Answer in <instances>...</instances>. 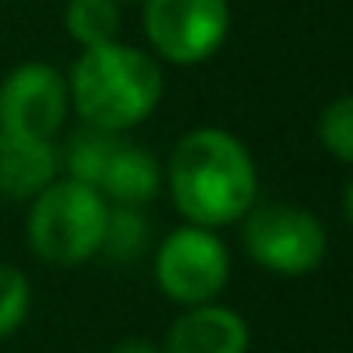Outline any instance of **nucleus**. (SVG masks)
I'll return each mask as SVG.
<instances>
[{"mask_svg":"<svg viewBox=\"0 0 353 353\" xmlns=\"http://www.w3.org/2000/svg\"><path fill=\"white\" fill-rule=\"evenodd\" d=\"M230 247L220 230L185 223L165 236L154 250V281L179 309L216 302L230 285Z\"/></svg>","mask_w":353,"mask_h":353,"instance_id":"nucleus-5","label":"nucleus"},{"mask_svg":"<svg viewBox=\"0 0 353 353\" xmlns=\"http://www.w3.org/2000/svg\"><path fill=\"white\" fill-rule=\"evenodd\" d=\"M110 203L100 189L76 179H55L31 199L28 247L52 268H79L103 247Z\"/></svg>","mask_w":353,"mask_h":353,"instance_id":"nucleus-3","label":"nucleus"},{"mask_svg":"<svg viewBox=\"0 0 353 353\" xmlns=\"http://www.w3.org/2000/svg\"><path fill=\"white\" fill-rule=\"evenodd\" d=\"M257 161L223 127H192L179 137L165 165V189L185 223L230 227L257 203Z\"/></svg>","mask_w":353,"mask_h":353,"instance_id":"nucleus-1","label":"nucleus"},{"mask_svg":"<svg viewBox=\"0 0 353 353\" xmlns=\"http://www.w3.org/2000/svg\"><path fill=\"white\" fill-rule=\"evenodd\" d=\"M62 172L59 148L41 137H21L0 130V196L34 199Z\"/></svg>","mask_w":353,"mask_h":353,"instance_id":"nucleus-9","label":"nucleus"},{"mask_svg":"<svg viewBox=\"0 0 353 353\" xmlns=\"http://www.w3.org/2000/svg\"><path fill=\"white\" fill-rule=\"evenodd\" d=\"M165 185V172L161 165L154 161V154L127 137H120L107 168H103V179H100V192L110 206H137L144 210L151 199H158Z\"/></svg>","mask_w":353,"mask_h":353,"instance_id":"nucleus-10","label":"nucleus"},{"mask_svg":"<svg viewBox=\"0 0 353 353\" xmlns=\"http://www.w3.org/2000/svg\"><path fill=\"white\" fill-rule=\"evenodd\" d=\"M110 353H165L161 350V343H154V340H148V336H123L117 340Z\"/></svg>","mask_w":353,"mask_h":353,"instance_id":"nucleus-16","label":"nucleus"},{"mask_svg":"<svg viewBox=\"0 0 353 353\" xmlns=\"http://www.w3.org/2000/svg\"><path fill=\"white\" fill-rule=\"evenodd\" d=\"M165 353H247L250 350V326L247 319L223 305L203 302L179 312V319L165 333Z\"/></svg>","mask_w":353,"mask_h":353,"instance_id":"nucleus-8","label":"nucleus"},{"mask_svg":"<svg viewBox=\"0 0 353 353\" xmlns=\"http://www.w3.org/2000/svg\"><path fill=\"white\" fill-rule=\"evenodd\" d=\"M247 257L278 278L312 274L330 250L326 227L316 213L295 203H254L243 216Z\"/></svg>","mask_w":353,"mask_h":353,"instance_id":"nucleus-4","label":"nucleus"},{"mask_svg":"<svg viewBox=\"0 0 353 353\" xmlns=\"http://www.w3.org/2000/svg\"><path fill=\"white\" fill-rule=\"evenodd\" d=\"M65 79L72 114L86 127L110 134H123L144 123L165 97V76L158 59L120 38L83 48Z\"/></svg>","mask_w":353,"mask_h":353,"instance_id":"nucleus-2","label":"nucleus"},{"mask_svg":"<svg viewBox=\"0 0 353 353\" xmlns=\"http://www.w3.org/2000/svg\"><path fill=\"white\" fill-rule=\"evenodd\" d=\"M323 148L343 161L353 165V93L336 97L333 103H326V110L319 114V127H316Z\"/></svg>","mask_w":353,"mask_h":353,"instance_id":"nucleus-14","label":"nucleus"},{"mask_svg":"<svg viewBox=\"0 0 353 353\" xmlns=\"http://www.w3.org/2000/svg\"><path fill=\"white\" fill-rule=\"evenodd\" d=\"M72 114L69 79L48 62H24L0 83V130L52 141Z\"/></svg>","mask_w":353,"mask_h":353,"instance_id":"nucleus-7","label":"nucleus"},{"mask_svg":"<svg viewBox=\"0 0 353 353\" xmlns=\"http://www.w3.org/2000/svg\"><path fill=\"white\" fill-rule=\"evenodd\" d=\"M120 137H123V134L97 130V127H86V123H83V127L69 137L65 151H59L65 175L76 179V182H83V185L100 189L103 168H107V161H110V154H114V148H117Z\"/></svg>","mask_w":353,"mask_h":353,"instance_id":"nucleus-11","label":"nucleus"},{"mask_svg":"<svg viewBox=\"0 0 353 353\" xmlns=\"http://www.w3.org/2000/svg\"><path fill=\"white\" fill-rule=\"evenodd\" d=\"M65 31L79 48L117 41L120 3L117 0H69L65 3Z\"/></svg>","mask_w":353,"mask_h":353,"instance_id":"nucleus-12","label":"nucleus"},{"mask_svg":"<svg viewBox=\"0 0 353 353\" xmlns=\"http://www.w3.org/2000/svg\"><path fill=\"white\" fill-rule=\"evenodd\" d=\"M144 38L154 59L172 65H199L213 59L230 34L227 0H141Z\"/></svg>","mask_w":353,"mask_h":353,"instance_id":"nucleus-6","label":"nucleus"},{"mask_svg":"<svg viewBox=\"0 0 353 353\" xmlns=\"http://www.w3.org/2000/svg\"><path fill=\"white\" fill-rule=\"evenodd\" d=\"M343 213H347V220L353 223V179H350V185L343 189Z\"/></svg>","mask_w":353,"mask_h":353,"instance_id":"nucleus-17","label":"nucleus"},{"mask_svg":"<svg viewBox=\"0 0 353 353\" xmlns=\"http://www.w3.org/2000/svg\"><path fill=\"white\" fill-rule=\"evenodd\" d=\"M117 3H141V0H117Z\"/></svg>","mask_w":353,"mask_h":353,"instance_id":"nucleus-18","label":"nucleus"},{"mask_svg":"<svg viewBox=\"0 0 353 353\" xmlns=\"http://www.w3.org/2000/svg\"><path fill=\"white\" fill-rule=\"evenodd\" d=\"M148 243H151V227H148L144 210H137V206H110L100 254H107L110 261H120V264H130V261H137L148 250Z\"/></svg>","mask_w":353,"mask_h":353,"instance_id":"nucleus-13","label":"nucleus"},{"mask_svg":"<svg viewBox=\"0 0 353 353\" xmlns=\"http://www.w3.org/2000/svg\"><path fill=\"white\" fill-rule=\"evenodd\" d=\"M31 312V285L14 264H0V340L14 336Z\"/></svg>","mask_w":353,"mask_h":353,"instance_id":"nucleus-15","label":"nucleus"}]
</instances>
